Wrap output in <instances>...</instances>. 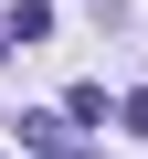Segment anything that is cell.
I'll return each instance as SVG.
<instances>
[{"mask_svg": "<svg viewBox=\"0 0 148 159\" xmlns=\"http://www.w3.org/2000/svg\"><path fill=\"white\" fill-rule=\"evenodd\" d=\"M21 138H32L42 159H74V138H63V117H21Z\"/></svg>", "mask_w": 148, "mask_h": 159, "instance_id": "cell-2", "label": "cell"}, {"mask_svg": "<svg viewBox=\"0 0 148 159\" xmlns=\"http://www.w3.org/2000/svg\"><path fill=\"white\" fill-rule=\"evenodd\" d=\"M42 32H53V11H42V0H11V21H0V43H21V53H32Z\"/></svg>", "mask_w": 148, "mask_h": 159, "instance_id": "cell-1", "label": "cell"}, {"mask_svg": "<svg viewBox=\"0 0 148 159\" xmlns=\"http://www.w3.org/2000/svg\"><path fill=\"white\" fill-rule=\"evenodd\" d=\"M116 117H127V127H137V138H148V96H127V106H116Z\"/></svg>", "mask_w": 148, "mask_h": 159, "instance_id": "cell-3", "label": "cell"}]
</instances>
